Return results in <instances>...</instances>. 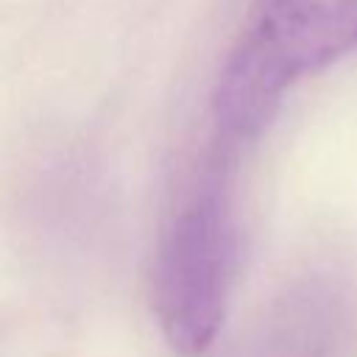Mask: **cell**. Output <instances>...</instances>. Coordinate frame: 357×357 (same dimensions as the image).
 I'll use <instances>...</instances> for the list:
<instances>
[{"mask_svg": "<svg viewBox=\"0 0 357 357\" xmlns=\"http://www.w3.org/2000/svg\"><path fill=\"white\" fill-rule=\"evenodd\" d=\"M354 50L357 0H257L215 89L220 134L257 137L290 84Z\"/></svg>", "mask_w": 357, "mask_h": 357, "instance_id": "cell-1", "label": "cell"}, {"mask_svg": "<svg viewBox=\"0 0 357 357\" xmlns=\"http://www.w3.org/2000/svg\"><path fill=\"white\" fill-rule=\"evenodd\" d=\"M234 265V223L220 181H209L165 229L153 271V312L167 346L201 357L215 343Z\"/></svg>", "mask_w": 357, "mask_h": 357, "instance_id": "cell-2", "label": "cell"}, {"mask_svg": "<svg viewBox=\"0 0 357 357\" xmlns=\"http://www.w3.org/2000/svg\"><path fill=\"white\" fill-rule=\"evenodd\" d=\"M337 315V312H335ZM326 304L304 293L248 335L243 349L231 357H343L346 324L337 321Z\"/></svg>", "mask_w": 357, "mask_h": 357, "instance_id": "cell-3", "label": "cell"}]
</instances>
